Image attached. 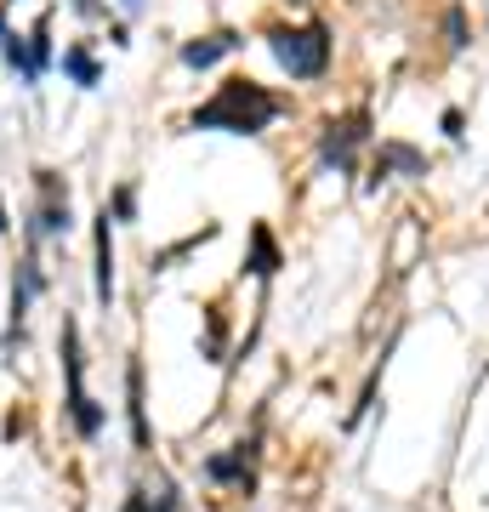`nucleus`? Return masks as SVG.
Instances as JSON below:
<instances>
[{"label": "nucleus", "mask_w": 489, "mask_h": 512, "mask_svg": "<svg viewBox=\"0 0 489 512\" xmlns=\"http://www.w3.org/2000/svg\"><path fill=\"white\" fill-rule=\"evenodd\" d=\"M109 217H114V222H131V217H137V188H131V183H120V188H114Z\"/></svg>", "instance_id": "f3484780"}, {"label": "nucleus", "mask_w": 489, "mask_h": 512, "mask_svg": "<svg viewBox=\"0 0 489 512\" xmlns=\"http://www.w3.org/2000/svg\"><path fill=\"white\" fill-rule=\"evenodd\" d=\"M57 348H63V382H69V421H74V433H80V439H97L109 416H103V404L86 393V353H80V325H74V319H63V342H57Z\"/></svg>", "instance_id": "7ed1b4c3"}, {"label": "nucleus", "mask_w": 489, "mask_h": 512, "mask_svg": "<svg viewBox=\"0 0 489 512\" xmlns=\"http://www.w3.org/2000/svg\"><path fill=\"white\" fill-rule=\"evenodd\" d=\"M6 228H12V222H6V205H0V234H6Z\"/></svg>", "instance_id": "412c9836"}, {"label": "nucleus", "mask_w": 489, "mask_h": 512, "mask_svg": "<svg viewBox=\"0 0 489 512\" xmlns=\"http://www.w3.org/2000/svg\"><path fill=\"white\" fill-rule=\"evenodd\" d=\"M0 57L18 69V80L23 86H35L40 74H35V63H29V35H18V29H6V18H0Z\"/></svg>", "instance_id": "ddd939ff"}, {"label": "nucleus", "mask_w": 489, "mask_h": 512, "mask_svg": "<svg viewBox=\"0 0 489 512\" xmlns=\"http://www.w3.org/2000/svg\"><path fill=\"white\" fill-rule=\"evenodd\" d=\"M268 52L279 57V69L290 80H319L330 69V29L325 23H302V29H273Z\"/></svg>", "instance_id": "f03ea898"}, {"label": "nucleus", "mask_w": 489, "mask_h": 512, "mask_svg": "<svg viewBox=\"0 0 489 512\" xmlns=\"http://www.w3.org/2000/svg\"><path fill=\"white\" fill-rule=\"evenodd\" d=\"M228 52H239V35H234V29L205 35V40H188V46H182V63H188V69H211V63H222Z\"/></svg>", "instance_id": "9b49d317"}, {"label": "nucleus", "mask_w": 489, "mask_h": 512, "mask_svg": "<svg viewBox=\"0 0 489 512\" xmlns=\"http://www.w3.org/2000/svg\"><path fill=\"white\" fill-rule=\"evenodd\" d=\"M364 143H370V109H353V114H342V120H330L325 126V137H319V160H325L330 171H353Z\"/></svg>", "instance_id": "20e7f679"}, {"label": "nucleus", "mask_w": 489, "mask_h": 512, "mask_svg": "<svg viewBox=\"0 0 489 512\" xmlns=\"http://www.w3.org/2000/svg\"><path fill=\"white\" fill-rule=\"evenodd\" d=\"M91 262H97V302L109 308L114 302V217H109V205L97 211V228H91Z\"/></svg>", "instance_id": "0eeeda50"}, {"label": "nucleus", "mask_w": 489, "mask_h": 512, "mask_svg": "<svg viewBox=\"0 0 489 512\" xmlns=\"http://www.w3.org/2000/svg\"><path fill=\"white\" fill-rule=\"evenodd\" d=\"M29 63H35V74L52 69V18H40L35 29H29Z\"/></svg>", "instance_id": "2eb2a0df"}, {"label": "nucleus", "mask_w": 489, "mask_h": 512, "mask_svg": "<svg viewBox=\"0 0 489 512\" xmlns=\"http://www.w3.org/2000/svg\"><path fill=\"white\" fill-rule=\"evenodd\" d=\"M126 410H131V444H137V450H154L148 410H143V365H137V359L126 365Z\"/></svg>", "instance_id": "1a4fd4ad"}, {"label": "nucleus", "mask_w": 489, "mask_h": 512, "mask_svg": "<svg viewBox=\"0 0 489 512\" xmlns=\"http://www.w3.org/2000/svg\"><path fill=\"white\" fill-rule=\"evenodd\" d=\"M444 137H461V109H444Z\"/></svg>", "instance_id": "6ab92c4d"}, {"label": "nucleus", "mask_w": 489, "mask_h": 512, "mask_svg": "<svg viewBox=\"0 0 489 512\" xmlns=\"http://www.w3.org/2000/svg\"><path fill=\"white\" fill-rule=\"evenodd\" d=\"M35 228H29V245L35 239H57V234H69L74 228V205H69V183L57 177V171H35Z\"/></svg>", "instance_id": "39448f33"}, {"label": "nucleus", "mask_w": 489, "mask_h": 512, "mask_svg": "<svg viewBox=\"0 0 489 512\" xmlns=\"http://www.w3.org/2000/svg\"><path fill=\"white\" fill-rule=\"evenodd\" d=\"M444 35H450V46H455V52L467 46V18H461V6H450V18H444Z\"/></svg>", "instance_id": "a211bd4d"}, {"label": "nucleus", "mask_w": 489, "mask_h": 512, "mask_svg": "<svg viewBox=\"0 0 489 512\" xmlns=\"http://www.w3.org/2000/svg\"><path fill=\"white\" fill-rule=\"evenodd\" d=\"M245 268H251L256 279H273L279 268H285V256H279V245H273L268 222H256V228H251V256H245Z\"/></svg>", "instance_id": "f8f14e48"}, {"label": "nucleus", "mask_w": 489, "mask_h": 512, "mask_svg": "<svg viewBox=\"0 0 489 512\" xmlns=\"http://www.w3.org/2000/svg\"><path fill=\"white\" fill-rule=\"evenodd\" d=\"M177 507L182 501H177V484H171V478H160V495L143 490V484L126 495V512H177Z\"/></svg>", "instance_id": "4468645a"}, {"label": "nucleus", "mask_w": 489, "mask_h": 512, "mask_svg": "<svg viewBox=\"0 0 489 512\" xmlns=\"http://www.w3.org/2000/svg\"><path fill=\"white\" fill-rule=\"evenodd\" d=\"M251 461H256V444H234L228 456L205 461V478H211V484H245V490H251Z\"/></svg>", "instance_id": "6e6552de"}, {"label": "nucleus", "mask_w": 489, "mask_h": 512, "mask_svg": "<svg viewBox=\"0 0 489 512\" xmlns=\"http://www.w3.org/2000/svg\"><path fill=\"white\" fill-rule=\"evenodd\" d=\"M63 74H69L74 86H97V63H91L86 46H69V52H63Z\"/></svg>", "instance_id": "dca6fc26"}, {"label": "nucleus", "mask_w": 489, "mask_h": 512, "mask_svg": "<svg viewBox=\"0 0 489 512\" xmlns=\"http://www.w3.org/2000/svg\"><path fill=\"white\" fill-rule=\"evenodd\" d=\"M427 177V154L421 148H410V143H381V154H376V177Z\"/></svg>", "instance_id": "9d476101"}, {"label": "nucleus", "mask_w": 489, "mask_h": 512, "mask_svg": "<svg viewBox=\"0 0 489 512\" xmlns=\"http://www.w3.org/2000/svg\"><path fill=\"white\" fill-rule=\"evenodd\" d=\"M143 6H148V0H120V12H126V18H137Z\"/></svg>", "instance_id": "aec40b11"}, {"label": "nucleus", "mask_w": 489, "mask_h": 512, "mask_svg": "<svg viewBox=\"0 0 489 512\" xmlns=\"http://www.w3.org/2000/svg\"><path fill=\"white\" fill-rule=\"evenodd\" d=\"M279 114H290L285 97L268 92V86L251 80V74H234V80L217 86L211 103H200V109L188 114V126L194 131H228V137H262Z\"/></svg>", "instance_id": "f257e3e1"}, {"label": "nucleus", "mask_w": 489, "mask_h": 512, "mask_svg": "<svg viewBox=\"0 0 489 512\" xmlns=\"http://www.w3.org/2000/svg\"><path fill=\"white\" fill-rule=\"evenodd\" d=\"M46 291V274H40V256L29 251L18 262V279H12V325H6V342L0 348H23V325H29V302Z\"/></svg>", "instance_id": "423d86ee"}]
</instances>
